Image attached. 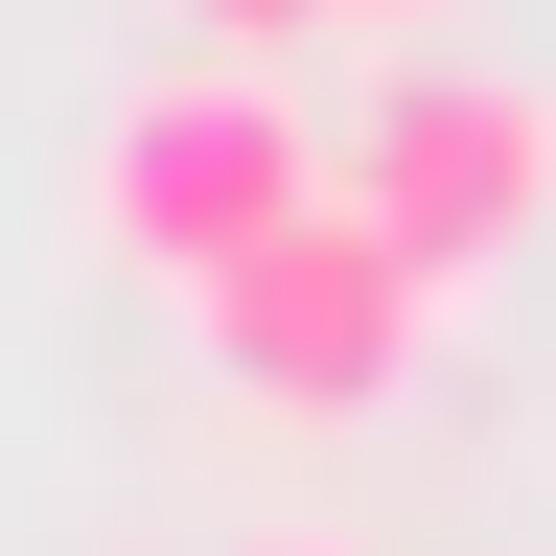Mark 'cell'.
Wrapping results in <instances>:
<instances>
[{
    "mask_svg": "<svg viewBox=\"0 0 556 556\" xmlns=\"http://www.w3.org/2000/svg\"><path fill=\"white\" fill-rule=\"evenodd\" d=\"M325 186H348L325 139L278 116L232 47H186L163 93H116V139H93V255H116V278H163V302H208V278H255Z\"/></svg>",
    "mask_w": 556,
    "mask_h": 556,
    "instance_id": "cell-1",
    "label": "cell"
},
{
    "mask_svg": "<svg viewBox=\"0 0 556 556\" xmlns=\"http://www.w3.org/2000/svg\"><path fill=\"white\" fill-rule=\"evenodd\" d=\"M186 325H208V371H232L255 417H371V394L417 371V348H441V278H417V255L371 232V208L325 186L302 232H278L255 278H208Z\"/></svg>",
    "mask_w": 556,
    "mask_h": 556,
    "instance_id": "cell-2",
    "label": "cell"
},
{
    "mask_svg": "<svg viewBox=\"0 0 556 556\" xmlns=\"http://www.w3.org/2000/svg\"><path fill=\"white\" fill-rule=\"evenodd\" d=\"M348 208L464 302V278L533 255V208H556V93H533V70H394L371 139H348Z\"/></svg>",
    "mask_w": 556,
    "mask_h": 556,
    "instance_id": "cell-3",
    "label": "cell"
},
{
    "mask_svg": "<svg viewBox=\"0 0 556 556\" xmlns=\"http://www.w3.org/2000/svg\"><path fill=\"white\" fill-rule=\"evenodd\" d=\"M302 24H348V0H186V47H232V70H255V47H302Z\"/></svg>",
    "mask_w": 556,
    "mask_h": 556,
    "instance_id": "cell-4",
    "label": "cell"
},
{
    "mask_svg": "<svg viewBox=\"0 0 556 556\" xmlns=\"http://www.w3.org/2000/svg\"><path fill=\"white\" fill-rule=\"evenodd\" d=\"M348 24H441V0H348Z\"/></svg>",
    "mask_w": 556,
    "mask_h": 556,
    "instance_id": "cell-5",
    "label": "cell"
},
{
    "mask_svg": "<svg viewBox=\"0 0 556 556\" xmlns=\"http://www.w3.org/2000/svg\"><path fill=\"white\" fill-rule=\"evenodd\" d=\"M255 556H348V533H255Z\"/></svg>",
    "mask_w": 556,
    "mask_h": 556,
    "instance_id": "cell-6",
    "label": "cell"
}]
</instances>
